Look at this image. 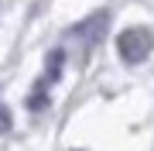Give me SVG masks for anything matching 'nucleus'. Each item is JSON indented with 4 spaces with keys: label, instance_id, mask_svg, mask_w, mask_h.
Segmentation results:
<instances>
[{
    "label": "nucleus",
    "instance_id": "obj_3",
    "mask_svg": "<svg viewBox=\"0 0 154 151\" xmlns=\"http://www.w3.org/2000/svg\"><path fill=\"white\" fill-rule=\"evenodd\" d=\"M62 62H65V55H62V52H51L48 55V69H45V79H41V90L48 83H55V79L62 76Z\"/></svg>",
    "mask_w": 154,
    "mask_h": 151
},
{
    "label": "nucleus",
    "instance_id": "obj_2",
    "mask_svg": "<svg viewBox=\"0 0 154 151\" xmlns=\"http://www.w3.org/2000/svg\"><path fill=\"white\" fill-rule=\"evenodd\" d=\"M106 21H110V17H106V11H99V14H93V17H89V21L75 24L69 34H72V38H82L86 45H96V41L106 34Z\"/></svg>",
    "mask_w": 154,
    "mask_h": 151
},
{
    "label": "nucleus",
    "instance_id": "obj_4",
    "mask_svg": "<svg viewBox=\"0 0 154 151\" xmlns=\"http://www.w3.org/2000/svg\"><path fill=\"white\" fill-rule=\"evenodd\" d=\"M11 127H14V117H11V110H7L4 103H0V134H7Z\"/></svg>",
    "mask_w": 154,
    "mask_h": 151
},
{
    "label": "nucleus",
    "instance_id": "obj_1",
    "mask_svg": "<svg viewBox=\"0 0 154 151\" xmlns=\"http://www.w3.org/2000/svg\"><path fill=\"white\" fill-rule=\"evenodd\" d=\"M116 52L127 65H140L154 52V31L151 28H127L116 34Z\"/></svg>",
    "mask_w": 154,
    "mask_h": 151
}]
</instances>
